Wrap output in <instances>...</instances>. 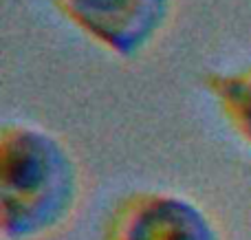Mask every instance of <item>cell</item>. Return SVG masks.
<instances>
[{
    "label": "cell",
    "mask_w": 251,
    "mask_h": 240,
    "mask_svg": "<svg viewBox=\"0 0 251 240\" xmlns=\"http://www.w3.org/2000/svg\"><path fill=\"white\" fill-rule=\"evenodd\" d=\"M73 196V166L64 150L31 128L4 132V232L31 234L55 223Z\"/></svg>",
    "instance_id": "6da1fadb"
},
{
    "label": "cell",
    "mask_w": 251,
    "mask_h": 240,
    "mask_svg": "<svg viewBox=\"0 0 251 240\" xmlns=\"http://www.w3.org/2000/svg\"><path fill=\"white\" fill-rule=\"evenodd\" d=\"M218 95L225 99L229 115L251 141V73L234 75L218 82Z\"/></svg>",
    "instance_id": "277c9868"
},
{
    "label": "cell",
    "mask_w": 251,
    "mask_h": 240,
    "mask_svg": "<svg viewBox=\"0 0 251 240\" xmlns=\"http://www.w3.org/2000/svg\"><path fill=\"white\" fill-rule=\"evenodd\" d=\"M124 240H214L199 210L178 198H156L132 216Z\"/></svg>",
    "instance_id": "3957f363"
},
{
    "label": "cell",
    "mask_w": 251,
    "mask_h": 240,
    "mask_svg": "<svg viewBox=\"0 0 251 240\" xmlns=\"http://www.w3.org/2000/svg\"><path fill=\"white\" fill-rule=\"evenodd\" d=\"M69 16L110 48L132 55L161 26L168 0H62Z\"/></svg>",
    "instance_id": "7a4b0ae2"
}]
</instances>
